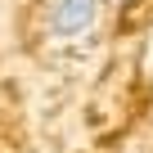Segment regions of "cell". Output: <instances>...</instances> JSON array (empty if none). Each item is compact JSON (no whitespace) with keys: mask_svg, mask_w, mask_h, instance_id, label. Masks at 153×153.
Instances as JSON below:
<instances>
[{"mask_svg":"<svg viewBox=\"0 0 153 153\" xmlns=\"http://www.w3.org/2000/svg\"><path fill=\"white\" fill-rule=\"evenodd\" d=\"M99 9H104V0H50V9H45V32L50 41H86L99 23Z\"/></svg>","mask_w":153,"mask_h":153,"instance_id":"6da1fadb","label":"cell"},{"mask_svg":"<svg viewBox=\"0 0 153 153\" xmlns=\"http://www.w3.org/2000/svg\"><path fill=\"white\" fill-rule=\"evenodd\" d=\"M113 5H131V0H113Z\"/></svg>","mask_w":153,"mask_h":153,"instance_id":"7a4b0ae2","label":"cell"}]
</instances>
